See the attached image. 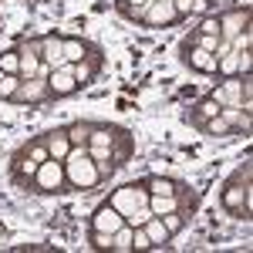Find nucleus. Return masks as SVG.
Returning a JSON list of instances; mask_svg holds the SVG:
<instances>
[{"label": "nucleus", "instance_id": "obj_31", "mask_svg": "<svg viewBox=\"0 0 253 253\" xmlns=\"http://www.w3.org/2000/svg\"><path fill=\"white\" fill-rule=\"evenodd\" d=\"M112 236L115 233H105V230H88V243L95 250H112Z\"/></svg>", "mask_w": 253, "mask_h": 253}, {"label": "nucleus", "instance_id": "obj_3", "mask_svg": "<svg viewBox=\"0 0 253 253\" xmlns=\"http://www.w3.org/2000/svg\"><path fill=\"white\" fill-rule=\"evenodd\" d=\"M64 175H68L75 193H91L98 186H105L95 169V162H91V156H88V145H71V152L64 159Z\"/></svg>", "mask_w": 253, "mask_h": 253}, {"label": "nucleus", "instance_id": "obj_21", "mask_svg": "<svg viewBox=\"0 0 253 253\" xmlns=\"http://www.w3.org/2000/svg\"><path fill=\"white\" fill-rule=\"evenodd\" d=\"M219 115L230 122L236 135H250V108H240V105H230V108H219Z\"/></svg>", "mask_w": 253, "mask_h": 253}, {"label": "nucleus", "instance_id": "obj_20", "mask_svg": "<svg viewBox=\"0 0 253 253\" xmlns=\"http://www.w3.org/2000/svg\"><path fill=\"white\" fill-rule=\"evenodd\" d=\"M91 47H95V44H91V41H84V38H71V34H68V38H61V54H64L68 64H78Z\"/></svg>", "mask_w": 253, "mask_h": 253}, {"label": "nucleus", "instance_id": "obj_29", "mask_svg": "<svg viewBox=\"0 0 253 253\" xmlns=\"http://www.w3.org/2000/svg\"><path fill=\"white\" fill-rule=\"evenodd\" d=\"M17 88H20V75H7V71H0V101H10Z\"/></svg>", "mask_w": 253, "mask_h": 253}, {"label": "nucleus", "instance_id": "obj_4", "mask_svg": "<svg viewBox=\"0 0 253 253\" xmlns=\"http://www.w3.org/2000/svg\"><path fill=\"white\" fill-rule=\"evenodd\" d=\"M27 193L34 196H64V193H75L71 189V182H68V175H64V162H58V159H44L38 166V172H34V179H31V189Z\"/></svg>", "mask_w": 253, "mask_h": 253}, {"label": "nucleus", "instance_id": "obj_6", "mask_svg": "<svg viewBox=\"0 0 253 253\" xmlns=\"http://www.w3.org/2000/svg\"><path fill=\"white\" fill-rule=\"evenodd\" d=\"M47 101H54V95H51L47 78H41V75L20 78V88L14 91V98H10V105H47Z\"/></svg>", "mask_w": 253, "mask_h": 253}, {"label": "nucleus", "instance_id": "obj_23", "mask_svg": "<svg viewBox=\"0 0 253 253\" xmlns=\"http://www.w3.org/2000/svg\"><path fill=\"white\" fill-rule=\"evenodd\" d=\"M142 230H145V233H149V240H152V250H166V247H169V240H172V233L162 226V219H159V216H152Z\"/></svg>", "mask_w": 253, "mask_h": 253}, {"label": "nucleus", "instance_id": "obj_5", "mask_svg": "<svg viewBox=\"0 0 253 253\" xmlns=\"http://www.w3.org/2000/svg\"><path fill=\"white\" fill-rule=\"evenodd\" d=\"M108 203H112L122 216H128L135 206H149V189H145L142 179H132V182H125V186L112 189V193H108Z\"/></svg>", "mask_w": 253, "mask_h": 253}, {"label": "nucleus", "instance_id": "obj_30", "mask_svg": "<svg viewBox=\"0 0 253 253\" xmlns=\"http://www.w3.org/2000/svg\"><path fill=\"white\" fill-rule=\"evenodd\" d=\"M152 210H149V206H135V210H132V213L125 216V223H128V226H132V230H135V226H145V223H149V219H152Z\"/></svg>", "mask_w": 253, "mask_h": 253}, {"label": "nucleus", "instance_id": "obj_8", "mask_svg": "<svg viewBox=\"0 0 253 253\" xmlns=\"http://www.w3.org/2000/svg\"><path fill=\"white\" fill-rule=\"evenodd\" d=\"M179 61H182V68H189L196 75H216V61L219 58L203 51V47H189V44L179 41Z\"/></svg>", "mask_w": 253, "mask_h": 253}, {"label": "nucleus", "instance_id": "obj_1", "mask_svg": "<svg viewBox=\"0 0 253 253\" xmlns=\"http://www.w3.org/2000/svg\"><path fill=\"white\" fill-rule=\"evenodd\" d=\"M219 203L233 219H243V223L253 219V162H243L233 169V175L219 189Z\"/></svg>", "mask_w": 253, "mask_h": 253}, {"label": "nucleus", "instance_id": "obj_12", "mask_svg": "<svg viewBox=\"0 0 253 253\" xmlns=\"http://www.w3.org/2000/svg\"><path fill=\"white\" fill-rule=\"evenodd\" d=\"M47 84H51V95H54V101L58 98H71L78 95V81H75V64H64V68H54L51 71V78H47Z\"/></svg>", "mask_w": 253, "mask_h": 253}, {"label": "nucleus", "instance_id": "obj_24", "mask_svg": "<svg viewBox=\"0 0 253 253\" xmlns=\"http://www.w3.org/2000/svg\"><path fill=\"white\" fill-rule=\"evenodd\" d=\"M145 3H149V0H115V10H118L125 20L138 24V17H142V7H145Z\"/></svg>", "mask_w": 253, "mask_h": 253}, {"label": "nucleus", "instance_id": "obj_28", "mask_svg": "<svg viewBox=\"0 0 253 253\" xmlns=\"http://www.w3.org/2000/svg\"><path fill=\"white\" fill-rule=\"evenodd\" d=\"M64 132L71 138V145H88V122H68Z\"/></svg>", "mask_w": 253, "mask_h": 253}, {"label": "nucleus", "instance_id": "obj_19", "mask_svg": "<svg viewBox=\"0 0 253 253\" xmlns=\"http://www.w3.org/2000/svg\"><path fill=\"white\" fill-rule=\"evenodd\" d=\"M118 132H122V125H112V122H88V145H108V149H112V142H115Z\"/></svg>", "mask_w": 253, "mask_h": 253}, {"label": "nucleus", "instance_id": "obj_14", "mask_svg": "<svg viewBox=\"0 0 253 253\" xmlns=\"http://www.w3.org/2000/svg\"><path fill=\"white\" fill-rule=\"evenodd\" d=\"M213 115H219V105H216L213 95H206V98H199V101H193V105L182 112V122H186L189 128L199 132V125H203L206 118H213Z\"/></svg>", "mask_w": 253, "mask_h": 253}, {"label": "nucleus", "instance_id": "obj_10", "mask_svg": "<svg viewBox=\"0 0 253 253\" xmlns=\"http://www.w3.org/2000/svg\"><path fill=\"white\" fill-rule=\"evenodd\" d=\"M216 20H219V38L233 41L240 31L250 27V7H230V10H223V14H216Z\"/></svg>", "mask_w": 253, "mask_h": 253}, {"label": "nucleus", "instance_id": "obj_27", "mask_svg": "<svg viewBox=\"0 0 253 253\" xmlns=\"http://www.w3.org/2000/svg\"><path fill=\"white\" fill-rule=\"evenodd\" d=\"M112 250L115 253H128L132 250V226H128V223L115 230V236H112Z\"/></svg>", "mask_w": 253, "mask_h": 253}, {"label": "nucleus", "instance_id": "obj_33", "mask_svg": "<svg viewBox=\"0 0 253 253\" xmlns=\"http://www.w3.org/2000/svg\"><path fill=\"white\" fill-rule=\"evenodd\" d=\"M132 250H152V240H149V233L142 226L132 230Z\"/></svg>", "mask_w": 253, "mask_h": 253}, {"label": "nucleus", "instance_id": "obj_25", "mask_svg": "<svg viewBox=\"0 0 253 253\" xmlns=\"http://www.w3.org/2000/svg\"><path fill=\"white\" fill-rule=\"evenodd\" d=\"M0 71H7V75H20V51H17V47L0 51Z\"/></svg>", "mask_w": 253, "mask_h": 253}, {"label": "nucleus", "instance_id": "obj_2", "mask_svg": "<svg viewBox=\"0 0 253 253\" xmlns=\"http://www.w3.org/2000/svg\"><path fill=\"white\" fill-rule=\"evenodd\" d=\"M44 159H47V142H44V132H41V135L27 138L17 152L10 156V162H7L10 182L27 193V189H31V179H34V172H38V166L44 162Z\"/></svg>", "mask_w": 253, "mask_h": 253}, {"label": "nucleus", "instance_id": "obj_32", "mask_svg": "<svg viewBox=\"0 0 253 253\" xmlns=\"http://www.w3.org/2000/svg\"><path fill=\"white\" fill-rule=\"evenodd\" d=\"M193 31H199V34H216L219 38V20H216V14H203Z\"/></svg>", "mask_w": 253, "mask_h": 253}, {"label": "nucleus", "instance_id": "obj_18", "mask_svg": "<svg viewBox=\"0 0 253 253\" xmlns=\"http://www.w3.org/2000/svg\"><path fill=\"white\" fill-rule=\"evenodd\" d=\"M44 142H47V156L58 159V162H64L68 152H71V138H68V132H64V125L51 128V132H44Z\"/></svg>", "mask_w": 253, "mask_h": 253}, {"label": "nucleus", "instance_id": "obj_15", "mask_svg": "<svg viewBox=\"0 0 253 253\" xmlns=\"http://www.w3.org/2000/svg\"><path fill=\"white\" fill-rule=\"evenodd\" d=\"M61 38H64V34H38L41 61H47V64H51V71L68 64V61H64V54H61Z\"/></svg>", "mask_w": 253, "mask_h": 253}, {"label": "nucleus", "instance_id": "obj_17", "mask_svg": "<svg viewBox=\"0 0 253 253\" xmlns=\"http://www.w3.org/2000/svg\"><path fill=\"white\" fill-rule=\"evenodd\" d=\"M132 156H135V135H132L125 125H122V132H118L115 142H112V162H115L118 169H122V166H125V162H128Z\"/></svg>", "mask_w": 253, "mask_h": 253}, {"label": "nucleus", "instance_id": "obj_26", "mask_svg": "<svg viewBox=\"0 0 253 253\" xmlns=\"http://www.w3.org/2000/svg\"><path fill=\"white\" fill-rule=\"evenodd\" d=\"M159 219H162V226H166V230H169L172 236H175V233H182V230L189 226V219H186V216L179 213V210H172V213H162Z\"/></svg>", "mask_w": 253, "mask_h": 253}, {"label": "nucleus", "instance_id": "obj_22", "mask_svg": "<svg viewBox=\"0 0 253 253\" xmlns=\"http://www.w3.org/2000/svg\"><path fill=\"white\" fill-rule=\"evenodd\" d=\"M199 135H210V138H230L236 135L233 128H230V122L223 115H213V118H206L203 125H199Z\"/></svg>", "mask_w": 253, "mask_h": 253}, {"label": "nucleus", "instance_id": "obj_13", "mask_svg": "<svg viewBox=\"0 0 253 253\" xmlns=\"http://www.w3.org/2000/svg\"><path fill=\"white\" fill-rule=\"evenodd\" d=\"M213 98L219 108H230V105H243V78H219V84L213 88Z\"/></svg>", "mask_w": 253, "mask_h": 253}, {"label": "nucleus", "instance_id": "obj_7", "mask_svg": "<svg viewBox=\"0 0 253 253\" xmlns=\"http://www.w3.org/2000/svg\"><path fill=\"white\" fill-rule=\"evenodd\" d=\"M172 24H179V14H175L172 0H149L142 7L138 27H172Z\"/></svg>", "mask_w": 253, "mask_h": 253}, {"label": "nucleus", "instance_id": "obj_11", "mask_svg": "<svg viewBox=\"0 0 253 253\" xmlns=\"http://www.w3.org/2000/svg\"><path fill=\"white\" fill-rule=\"evenodd\" d=\"M118 226H125V216L118 213L115 206L105 199V203H98L91 219H88V230H105V233H115Z\"/></svg>", "mask_w": 253, "mask_h": 253}, {"label": "nucleus", "instance_id": "obj_9", "mask_svg": "<svg viewBox=\"0 0 253 253\" xmlns=\"http://www.w3.org/2000/svg\"><path fill=\"white\" fill-rule=\"evenodd\" d=\"M101 68H105V51L95 44V47L75 64V81H78V88H91L98 81V75H101Z\"/></svg>", "mask_w": 253, "mask_h": 253}, {"label": "nucleus", "instance_id": "obj_16", "mask_svg": "<svg viewBox=\"0 0 253 253\" xmlns=\"http://www.w3.org/2000/svg\"><path fill=\"white\" fill-rule=\"evenodd\" d=\"M142 182H145V189H149V196H172L179 193V189H186L189 182H182V179H172V175H142Z\"/></svg>", "mask_w": 253, "mask_h": 253}]
</instances>
